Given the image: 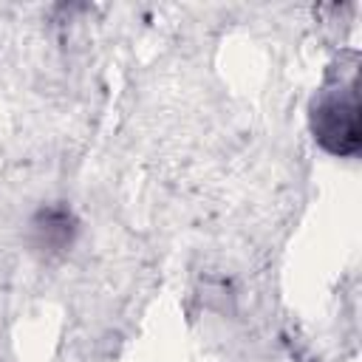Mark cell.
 Segmentation results:
<instances>
[{
	"label": "cell",
	"instance_id": "6da1fadb",
	"mask_svg": "<svg viewBox=\"0 0 362 362\" xmlns=\"http://www.w3.org/2000/svg\"><path fill=\"white\" fill-rule=\"evenodd\" d=\"M314 141L331 156H356L359 150V79L351 68L348 76H331L311 102Z\"/></svg>",
	"mask_w": 362,
	"mask_h": 362
},
{
	"label": "cell",
	"instance_id": "7a4b0ae2",
	"mask_svg": "<svg viewBox=\"0 0 362 362\" xmlns=\"http://www.w3.org/2000/svg\"><path fill=\"white\" fill-rule=\"evenodd\" d=\"M76 238V218L65 204H45L31 218V240L40 252H65Z\"/></svg>",
	"mask_w": 362,
	"mask_h": 362
}]
</instances>
